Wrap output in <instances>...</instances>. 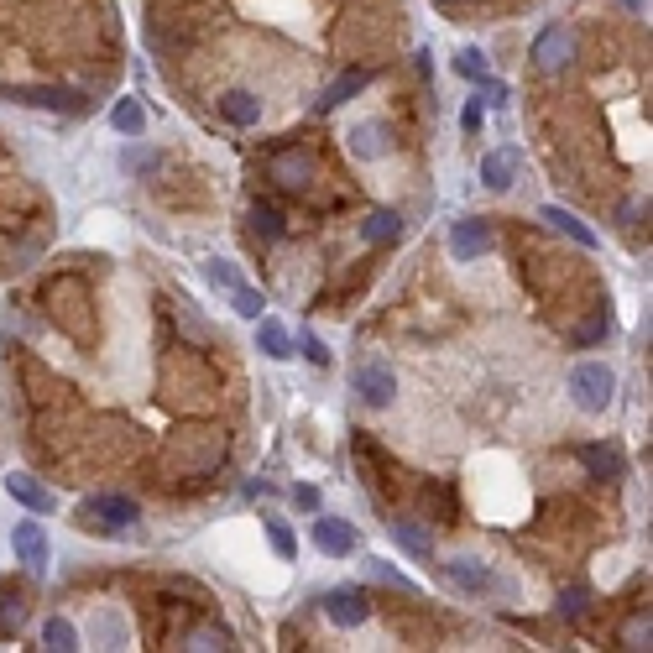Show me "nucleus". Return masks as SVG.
<instances>
[{"mask_svg": "<svg viewBox=\"0 0 653 653\" xmlns=\"http://www.w3.org/2000/svg\"><path fill=\"white\" fill-rule=\"evenodd\" d=\"M220 115L230 126H256L262 121V100H256L251 89H230V95H220Z\"/></svg>", "mask_w": 653, "mask_h": 653, "instance_id": "9d476101", "label": "nucleus"}, {"mask_svg": "<svg viewBox=\"0 0 653 653\" xmlns=\"http://www.w3.org/2000/svg\"><path fill=\"white\" fill-rule=\"evenodd\" d=\"M455 74L460 79H486V53L481 48H460L455 53Z\"/></svg>", "mask_w": 653, "mask_h": 653, "instance_id": "a878e982", "label": "nucleus"}, {"mask_svg": "<svg viewBox=\"0 0 653 653\" xmlns=\"http://www.w3.org/2000/svg\"><path fill=\"white\" fill-rule=\"evenodd\" d=\"M450 251L460 256V262H476V256H486V251H492V225H486V220H460V225L450 230Z\"/></svg>", "mask_w": 653, "mask_h": 653, "instance_id": "423d86ee", "label": "nucleus"}, {"mask_svg": "<svg viewBox=\"0 0 653 653\" xmlns=\"http://www.w3.org/2000/svg\"><path fill=\"white\" fill-rule=\"evenodd\" d=\"M11 549H16V559H21L27 570H42V565H48V533H42L37 523H16Z\"/></svg>", "mask_w": 653, "mask_h": 653, "instance_id": "0eeeda50", "label": "nucleus"}, {"mask_svg": "<svg viewBox=\"0 0 653 653\" xmlns=\"http://www.w3.org/2000/svg\"><path fill=\"white\" fill-rule=\"evenodd\" d=\"M450 580L460 591H502V575L486 570L481 559H450Z\"/></svg>", "mask_w": 653, "mask_h": 653, "instance_id": "1a4fd4ad", "label": "nucleus"}, {"mask_svg": "<svg viewBox=\"0 0 653 653\" xmlns=\"http://www.w3.org/2000/svg\"><path fill=\"white\" fill-rule=\"evenodd\" d=\"M267 539H272L277 559H293V554H298V544H293V528H288L283 518H267Z\"/></svg>", "mask_w": 653, "mask_h": 653, "instance_id": "393cba45", "label": "nucleus"}, {"mask_svg": "<svg viewBox=\"0 0 653 653\" xmlns=\"http://www.w3.org/2000/svg\"><path fill=\"white\" fill-rule=\"evenodd\" d=\"M209 283H215V288H225V293H230V288L241 283V272L230 267V262H220V256H215V262H209Z\"/></svg>", "mask_w": 653, "mask_h": 653, "instance_id": "c756f323", "label": "nucleus"}, {"mask_svg": "<svg viewBox=\"0 0 653 653\" xmlns=\"http://www.w3.org/2000/svg\"><path fill=\"white\" fill-rule=\"evenodd\" d=\"M580 460H586L591 471H606V476H617V455H612V450H601V445H586V450H580Z\"/></svg>", "mask_w": 653, "mask_h": 653, "instance_id": "c85d7f7f", "label": "nucleus"}, {"mask_svg": "<svg viewBox=\"0 0 653 653\" xmlns=\"http://www.w3.org/2000/svg\"><path fill=\"white\" fill-rule=\"evenodd\" d=\"M570 58H575V32H565V27L539 32V42H533V63H539V74H559V68H570Z\"/></svg>", "mask_w": 653, "mask_h": 653, "instance_id": "20e7f679", "label": "nucleus"}, {"mask_svg": "<svg viewBox=\"0 0 653 653\" xmlns=\"http://www.w3.org/2000/svg\"><path fill=\"white\" fill-rule=\"evenodd\" d=\"M345 142H351V152L356 157H382L387 152V142H392V131L382 126V121H361V126H351V136H345Z\"/></svg>", "mask_w": 653, "mask_h": 653, "instance_id": "9b49d317", "label": "nucleus"}, {"mask_svg": "<svg viewBox=\"0 0 653 653\" xmlns=\"http://www.w3.org/2000/svg\"><path fill=\"white\" fill-rule=\"evenodd\" d=\"M6 492L21 502V507H27V512H53V492H48V486H42V481H32V476H6Z\"/></svg>", "mask_w": 653, "mask_h": 653, "instance_id": "ddd939ff", "label": "nucleus"}, {"mask_svg": "<svg viewBox=\"0 0 653 653\" xmlns=\"http://www.w3.org/2000/svg\"><path fill=\"white\" fill-rule=\"evenodd\" d=\"M314 544H319L324 554H351V549H356V528L340 523V518H319V523H314Z\"/></svg>", "mask_w": 653, "mask_h": 653, "instance_id": "f8f14e48", "label": "nucleus"}, {"mask_svg": "<svg viewBox=\"0 0 653 653\" xmlns=\"http://www.w3.org/2000/svg\"><path fill=\"white\" fill-rule=\"evenodd\" d=\"M612 392H617L612 366H601V361H580V366L570 371V398H575V408L601 413L606 403H612Z\"/></svg>", "mask_w": 653, "mask_h": 653, "instance_id": "f257e3e1", "label": "nucleus"}, {"mask_svg": "<svg viewBox=\"0 0 653 653\" xmlns=\"http://www.w3.org/2000/svg\"><path fill=\"white\" fill-rule=\"evenodd\" d=\"M460 126H465V131H471V136L481 131V105H476V100H471V105H465V115H460Z\"/></svg>", "mask_w": 653, "mask_h": 653, "instance_id": "72a5a7b5", "label": "nucleus"}, {"mask_svg": "<svg viewBox=\"0 0 653 653\" xmlns=\"http://www.w3.org/2000/svg\"><path fill=\"white\" fill-rule=\"evenodd\" d=\"M79 518L89 523V528H126V523H136L142 518V507H136L131 497H115V492H100V497H89L84 507H79Z\"/></svg>", "mask_w": 653, "mask_h": 653, "instance_id": "f03ea898", "label": "nucleus"}, {"mask_svg": "<svg viewBox=\"0 0 653 653\" xmlns=\"http://www.w3.org/2000/svg\"><path fill=\"white\" fill-rule=\"evenodd\" d=\"M303 356H309L314 366H324V361H330V351H324V340H314V335H303Z\"/></svg>", "mask_w": 653, "mask_h": 653, "instance_id": "473e14b6", "label": "nucleus"}, {"mask_svg": "<svg viewBox=\"0 0 653 653\" xmlns=\"http://www.w3.org/2000/svg\"><path fill=\"white\" fill-rule=\"evenodd\" d=\"M230 303H236V314H246V319H262V314H267L262 293H256V288H246V283H236V288H230Z\"/></svg>", "mask_w": 653, "mask_h": 653, "instance_id": "5701e85b", "label": "nucleus"}, {"mask_svg": "<svg viewBox=\"0 0 653 653\" xmlns=\"http://www.w3.org/2000/svg\"><path fill=\"white\" fill-rule=\"evenodd\" d=\"M544 225L565 230V236H570V241H580V246H596V230H591V225H580V220L570 215V209H559V204H549V209H544Z\"/></svg>", "mask_w": 653, "mask_h": 653, "instance_id": "dca6fc26", "label": "nucleus"}, {"mask_svg": "<svg viewBox=\"0 0 653 653\" xmlns=\"http://www.w3.org/2000/svg\"><path fill=\"white\" fill-rule=\"evenodd\" d=\"M251 230H256V236H262V241H277V236H283V215H277V209H267V204H256L251 209Z\"/></svg>", "mask_w": 653, "mask_h": 653, "instance_id": "412c9836", "label": "nucleus"}, {"mask_svg": "<svg viewBox=\"0 0 653 653\" xmlns=\"http://www.w3.org/2000/svg\"><path fill=\"white\" fill-rule=\"evenodd\" d=\"M606 330H612V319H606V314H591V319L575 330V345H596V340H606Z\"/></svg>", "mask_w": 653, "mask_h": 653, "instance_id": "cd10ccee", "label": "nucleus"}, {"mask_svg": "<svg viewBox=\"0 0 653 653\" xmlns=\"http://www.w3.org/2000/svg\"><path fill=\"white\" fill-rule=\"evenodd\" d=\"M309 173H314V157L303 152V147L277 152V157L267 162V178H272V183H283V189H303V183H309Z\"/></svg>", "mask_w": 653, "mask_h": 653, "instance_id": "39448f33", "label": "nucleus"}, {"mask_svg": "<svg viewBox=\"0 0 653 653\" xmlns=\"http://www.w3.org/2000/svg\"><path fill=\"white\" fill-rule=\"evenodd\" d=\"M481 183H486V189H507V183H512V157L507 152H486L481 157Z\"/></svg>", "mask_w": 653, "mask_h": 653, "instance_id": "a211bd4d", "label": "nucleus"}, {"mask_svg": "<svg viewBox=\"0 0 653 653\" xmlns=\"http://www.w3.org/2000/svg\"><path fill=\"white\" fill-rule=\"evenodd\" d=\"M256 351H267L272 361H283V356H293V335L277 319H256Z\"/></svg>", "mask_w": 653, "mask_h": 653, "instance_id": "4468645a", "label": "nucleus"}, {"mask_svg": "<svg viewBox=\"0 0 653 653\" xmlns=\"http://www.w3.org/2000/svg\"><path fill=\"white\" fill-rule=\"evenodd\" d=\"M293 497H298V507H319V492H314V486H298Z\"/></svg>", "mask_w": 653, "mask_h": 653, "instance_id": "f704fd0d", "label": "nucleus"}, {"mask_svg": "<svg viewBox=\"0 0 653 653\" xmlns=\"http://www.w3.org/2000/svg\"><path fill=\"white\" fill-rule=\"evenodd\" d=\"M21 617H27V606H21V596H0V638H11Z\"/></svg>", "mask_w": 653, "mask_h": 653, "instance_id": "bb28decb", "label": "nucleus"}, {"mask_svg": "<svg viewBox=\"0 0 653 653\" xmlns=\"http://www.w3.org/2000/svg\"><path fill=\"white\" fill-rule=\"evenodd\" d=\"M392 539H398L408 554H434V539H429V533L418 528L413 518H398V523H392Z\"/></svg>", "mask_w": 653, "mask_h": 653, "instance_id": "f3484780", "label": "nucleus"}, {"mask_svg": "<svg viewBox=\"0 0 653 653\" xmlns=\"http://www.w3.org/2000/svg\"><path fill=\"white\" fill-rule=\"evenodd\" d=\"M189 648H230V633H220V627H204V633H194Z\"/></svg>", "mask_w": 653, "mask_h": 653, "instance_id": "7c9ffc66", "label": "nucleus"}, {"mask_svg": "<svg viewBox=\"0 0 653 653\" xmlns=\"http://www.w3.org/2000/svg\"><path fill=\"white\" fill-rule=\"evenodd\" d=\"M559 612H565V617L575 622L580 612H586V591H580V586H575V591H565V601H559Z\"/></svg>", "mask_w": 653, "mask_h": 653, "instance_id": "2f4dec72", "label": "nucleus"}, {"mask_svg": "<svg viewBox=\"0 0 653 653\" xmlns=\"http://www.w3.org/2000/svg\"><path fill=\"white\" fill-rule=\"evenodd\" d=\"M21 100L42 110H74V95H63V89H21Z\"/></svg>", "mask_w": 653, "mask_h": 653, "instance_id": "b1692460", "label": "nucleus"}, {"mask_svg": "<svg viewBox=\"0 0 653 653\" xmlns=\"http://www.w3.org/2000/svg\"><path fill=\"white\" fill-rule=\"evenodd\" d=\"M110 126L121 131V136H142V126H147V110L136 105V100H121V105H115V115H110Z\"/></svg>", "mask_w": 653, "mask_h": 653, "instance_id": "6ab92c4d", "label": "nucleus"}, {"mask_svg": "<svg viewBox=\"0 0 653 653\" xmlns=\"http://www.w3.org/2000/svg\"><path fill=\"white\" fill-rule=\"evenodd\" d=\"M42 643H48V648H58V653H68V648H79V633H74V622L53 617L48 627H42Z\"/></svg>", "mask_w": 653, "mask_h": 653, "instance_id": "4be33fe9", "label": "nucleus"}, {"mask_svg": "<svg viewBox=\"0 0 653 653\" xmlns=\"http://www.w3.org/2000/svg\"><path fill=\"white\" fill-rule=\"evenodd\" d=\"M371 84V68H356V74H340L330 89H324V100H319V110H335V105H345L351 95H361V89Z\"/></svg>", "mask_w": 653, "mask_h": 653, "instance_id": "2eb2a0df", "label": "nucleus"}, {"mask_svg": "<svg viewBox=\"0 0 653 653\" xmlns=\"http://www.w3.org/2000/svg\"><path fill=\"white\" fill-rule=\"evenodd\" d=\"M371 575H377V580H392V586H403V575L392 570V565H371Z\"/></svg>", "mask_w": 653, "mask_h": 653, "instance_id": "c9c22d12", "label": "nucleus"}, {"mask_svg": "<svg viewBox=\"0 0 653 653\" xmlns=\"http://www.w3.org/2000/svg\"><path fill=\"white\" fill-rule=\"evenodd\" d=\"M366 612H371V606H366L361 591H330V596H324V617H330L335 627H361Z\"/></svg>", "mask_w": 653, "mask_h": 653, "instance_id": "6e6552de", "label": "nucleus"}, {"mask_svg": "<svg viewBox=\"0 0 653 653\" xmlns=\"http://www.w3.org/2000/svg\"><path fill=\"white\" fill-rule=\"evenodd\" d=\"M351 382H356V392H361L366 408H387L392 392H398V377H392V366H382V361H361V366L351 371Z\"/></svg>", "mask_w": 653, "mask_h": 653, "instance_id": "7ed1b4c3", "label": "nucleus"}, {"mask_svg": "<svg viewBox=\"0 0 653 653\" xmlns=\"http://www.w3.org/2000/svg\"><path fill=\"white\" fill-rule=\"evenodd\" d=\"M398 230H403V220L392 215V209H377V215L366 220V241H377V246L382 241H398Z\"/></svg>", "mask_w": 653, "mask_h": 653, "instance_id": "aec40b11", "label": "nucleus"}, {"mask_svg": "<svg viewBox=\"0 0 653 653\" xmlns=\"http://www.w3.org/2000/svg\"><path fill=\"white\" fill-rule=\"evenodd\" d=\"M445 6H450V0H445Z\"/></svg>", "mask_w": 653, "mask_h": 653, "instance_id": "e433bc0d", "label": "nucleus"}]
</instances>
